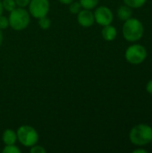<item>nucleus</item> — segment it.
<instances>
[{
    "instance_id": "obj_26",
    "label": "nucleus",
    "mask_w": 152,
    "mask_h": 153,
    "mask_svg": "<svg viewBox=\"0 0 152 153\" xmlns=\"http://www.w3.org/2000/svg\"><path fill=\"white\" fill-rule=\"evenodd\" d=\"M151 146H152V140H151Z\"/></svg>"
},
{
    "instance_id": "obj_1",
    "label": "nucleus",
    "mask_w": 152,
    "mask_h": 153,
    "mask_svg": "<svg viewBox=\"0 0 152 153\" xmlns=\"http://www.w3.org/2000/svg\"><path fill=\"white\" fill-rule=\"evenodd\" d=\"M143 34L144 27L139 19L131 17L125 21L123 25V36L125 40L129 42H136L143 37Z\"/></svg>"
},
{
    "instance_id": "obj_23",
    "label": "nucleus",
    "mask_w": 152,
    "mask_h": 153,
    "mask_svg": "<svg viewBox=\"0 0 152 153\" xmlns=\"http://www.w3.org/2000/svg\"><path fill=\"white\" fill-rule=\"evenodd\" d=\"M60 3L64 4H70L72 2H73L74 0H58Z\"/></svg>"
},
{
    "instance_id": "obj_3",
    "label": "nucleus",
    "mask_w": 152,
    "mask_h": 153,
    "mask_svg": "<svg viewBox=\"0 0 152 153\" xmlns=\"http://www.w3.org/2000/svg\"><path fill=\"white\" fill-rule=\"evenodd\" d=\"M9 26L15 30H22L30 24V13L23 7L14 8L8 17Z\"/></svg>"
},
{
    "instance_id": "obj_18",
    "label": "nucleus",
    "mask_w": 152,
    "mask_h": 153,
    "mask_svg": "<svg viewBox=\"0 0 152 153\" xmlns=\"http://www.w3.org/2000/svg\"><path fill=\"white\" fill-rule=\"evenodd\" d=\"M9 26V21L6 16L0 15V29L4 30Z\"/></svg>"
},
{
    "instance_id": "obj_21",
    "label": "nucleus",
    "mask_w": 152,
    "mask_h": 153,
    "mask_svg": "<svg viewBox=\"0 0 152 153\" xmlns=\"http://www.w3.org/2000/svg\"><path fill=\"white\" fill-rule=\"evenodd\" d=\"M146 91L148 93H150L151 95H152V79L150 80L148 82V83L146 84Z\"/></svg>"
},
{
    "instance_id": "obj_17",
    "label": "nucleus",
    "mask_w": 152,
    "mask_h": 153,
    "mask_svg": "<svg viewBox=\"0 0 152 153\" xmlns=\"http://www.w3.org/2000/svg\"><path fill=\"white\" fill-rule=\"evenodd\" d=\"M82 5L80 4V2H72L70 4V12L72 13H78L81 10H82Z\"/></svg>"
},
{
    "instance_id": "obj_13",
    "label": "nucleus",
    "mask_w": 152,
    "mask_h": 153,
    "mask_svg": "<svg viewBox=\"0 0 152 153\" xmlns=\"http://www.w3.org/2000/svg\"><path fill=\"white\" fill-rule=\"evenodd\" d=\"M99 0H80V4L83 9L91 10L97 6Z\"/></svg>"
},
{
    "instance_id": "obj_16",
    "label": "nucleus",
    "mask_w": 152,
    "mask_h": 153,
    "mask_svg": "<svg viewBox=\"0 0 152 153\" xmlns=\"http://www.w3.org/2000/svg\"><path fill=\"white\" fill-rule=\"evenodd\" d=\"M3 153H20V149L15 146L14 144H10V145H5L4 150L2 151Z\"/></svg>"
},
{
    "instance_id": "obj_2",
    "label": "nucleus",
    "mask_w": 152,
    "mask_h": 153,
    "mask_svg": "<svg viewBox=\"0 0 152 153\" xmlns=\"http://www.w3.org/2000/svg\"><path fill=\"white\" fill-rule=\"evenodd\" d=\"M130 142L136 146H144L152 140V127L146 124H139L133 126L129 133Z\"/></svg>"
},
{
    "instance_id": "obj_24",
    "label": "nucleus",
    "mask_w": 152,
    "mask_h": 153,
    "mask_svg": "<svg viewBox=\"0 0 152 153\" xmlns=\"http://www.w3.org/2000/svg\"><path fill=\"white\" fill-rule=\"evenodd\" d=\"M2 42H3V32H2V30L0 29V47L2 45Z\"/></svg>"
},
{
    "instance_id": "obj_20",
    "label": "nucleus",
    "mask_w": 152,
    "mask_h": 153,
    "mask_svg": "<svg viewBox=\"0 0 152 153\" xmlns=\"http://www.w3.org/2000/svg\"><path fill=\"white\" fill-rule=\"evenodd\" d=\"M14 1L16 3V5H18L19 7H25L30 2V0H14Z\"/></svg>"
},
{
    "instance_id": "obj_10",
    "label": "nucleus",
    "mask_w": 152,
    "mask_h": 153,
    "mask_svg": "<svg viewBox=\"0 0 152 153\" xmlns=\"http://www.w3.org/2000/svg\"><path fill=\"white\" fill-rule=\"evenodd\" d=\"M2 140L5 145L14 144L17 140V134L16 132H14L12 129H6L4 131L2 134Z\"/></svg>"
},
{
    "instance_id": "obj_9",
    "label": "nucleus",
    "mask_w": 152,
    "mask_h": 153,
    "mask_svg": "<svg viewBox=\"0 0 152 153\" xmlns=\"http://www.w3.org/2000/svg\"><path fill=\"white\" fill-rule=\"evenodd\" d=\"M101 34H102V37H103V39L105 40H107V41H113L116 38V36H117V30H116V29L114 26L109 24V25L103 26Z\"/></svg>"
},
{
    "instance_id": "obj_22",
    "label": "nucleus",
    "mask_w": 152,
    "mask_h": 153,
    "mask_svg": "<svg viewBox=\"0 0 152 153\" xmlns=\"http://www.w3.org/2000/svg\"><path fill=\"white\" fill-rule=\"evenodd\" d=\"M148 151L145 150V149H142V148H138L136 150H133V153H147Z\"/></svg>"
},
{
    "instance_id": "obj_12",
    "label": "nucleus",
    "mask_w": 152,
    "mask_h": 153,
    "mask_svg": "<svg viewBox=\"0 0 152 153\" xmlns=\"http://www.w3.org/2000/svg\"><path fill=\"white\" fill-rule=\"evenodd\" d=\"M124 3L131 8H140L142 7L147 0H123Z\"/></svg>"
},
{
    "instance_id": "obj_11",
    "label": "nucleus",
    "mask_w": 152,
    "mask_h": 153,
    "mask_svg": "<svg viewBox=\"0 0 152 153\" xmlns=\"http://www.w3.org/2000/svg\"><path fill=\"white\" fill-rule=\"evenodd\" d=\"M132 16H133V11H132V8L129 7L128 5H126V4L121 5L117 9V17L121 21L125 22V21L130 19Z\"/></svg>"
},
{
    "instance_id": "obj_14",
    "label": "nucleus",
    "mask_w": 152,
    "mask_h": 153,
    "mask_svg": "<svg viewBox=\"0 0 152 153\" xmlns=\"http://www.w3.org/2000/svg\"><path fill=\"white\" fill-rule=\"evenodd\" d=\"M2 5H3V8L6 10L7 12H11L14 8H16V3L14 0H3Z\"/></svg>"
},
{
    "instance_id": "obj_5",
    "label": "nucleus",
    "mask_w": 152,
    "mask_h": 153,
    "mask_svg": "<svg viewBox=\"0 0 152 153\" xmlns=\"http://www.w3.org/2000/svg\"><path fill=\"white\" fill-rule=\"evenodd\" d=\"M148 56L147 49L141 44H133L127 48L125 53L126 61L132 65H141Z\"/></svg>"
},
{
    "instance_id": "obj_8",
    "label": "nucleus",
    "mask_w": 152,
    "mask_h": 153,
    "mask_svg": "<svg viewBox=\"0 0 152 153\" xmlns=\"http://www.w3.org/2000/svg\"><path fill=\"white\" fill-rule=\"evenodd\" d=\"M77 21L81 26L84 28H89L92 26L95 22L94 14L90 10H88V9L81 10L77 13Z\"/></svg>"
},
{
    "instance_id": "obj_7",
    "label": "nucleus",
    "mask_w": 152,
    "mask_h": 153,
    "mask_svg": "<svg viewBox=\"0 0 152 153\" xmlns=\"http://www.w3.org/2000/svg\"><path fill=\"white\" fill-rule=\"evenodd\" d=\"M93 14H94L95 22L101 26H106V25L111 24L113 22V19H114L112 11L107 6L98 7L95 10Z\"/></svg>"
},
{
    "instance_id": "obj_6",
    "label": "nucleus",
    "mask_w": 152,
    "mask_h": 153,
    "mask_svg": "<svg viewBox=\"0 0 152 153\" xmlns=\"http://www.w3.org/2000/svg\"><path fill=\"white\" fill-rule=\"evenodd\" d=\"M49 7L48 0H30L29 4L30 13L36 19L47 16L49 12Z\"/></svg>"
},
{
    "instance_id": "obj_19",
    "label": "nucleus",
    "mask_w": 152,
    "mask_h": 153,
    "mask_svg": "<svg viewBox=\"0 0 152 153\" xmlns=\"http://www.w3.org/2000/svg\"><path fill=\"white\" fill-rule=\"evenodd\" d=\"M47 152L42 146H39V145H33L31 146V149H30V152L31 153H45Z\"/></svg>"
},
{
    "instance_id": "obj_25",
    "label": "nucleus",
    "mask_w": 152,
    "mask_h": 153,
    "mask_svg": "<svg viewBox=\"0 0 152 153\" xmlns=\"http://www.w3.org/2000/svg\"><path fill=\"white\" fill-rule=\"evenodd\" d=\"M3 10H4V8H3V5H2V2H1V0H0V15H2Z\"/></svg>"
},
{
    "instance_id": "obj_4",
    "label": "nucleus",
    "mask_w": 152,
    "mask_h": 153,
    "mask_svg": "<svg viewBox=\"0 0 152 153\" xmlns=\"http://www.w3.org/2000/svg\"><path fill=\"white\" fill-rule=\"evenodd\" d=\"M17 140L25 147H31L37 144L39 141V134L36 129L30 126H22L18 128L17 132Z\"/></svg>"
},
{
    "instance_id": "obj_15",
    "label": "nucleus",
    "mask_w": 152,
    "mask_h": 153,
    "mask_svg": "<svg viewBox=\"0 0 152 153\" xmlns=\"http://www.w3.org/2000/svg\"><path fill=\"white\" fill-rule=\"evenodd\" d=\"M39 25L41 29L43 30H47L49 29V27L51 26V21L49 18H47V16L41 17L39 19Z\"/></svg>"
}]
</instances>
